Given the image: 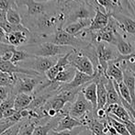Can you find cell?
<instances>
[{
  "mask_svg": "<svg viewBox=\"0 0 135 135\" xmlns=\"http://www.w3.org/2000/svg\"><path fill=\"white\" fill-rule=\"evenodd\" d=\"M22 50L34 56L60 57L73 52L75 49L68 46L56 45L50 41H40L32 37L28 43L22 47Z\"/></svg>",
  "mask_w": 135,
  "mask_h": 135,
  "instance_id": "cell-1",
  "label": "cell"
},
{
  "mask_svg": "<svg viewBox=\"0 0 135 135\" xmlns=\"http://www.w3.org/2000/svg\"><path fill=\"white\" fill-rule=\"evenodd\" d=\"M59 57H41L30 55V57L24 62L18 64V66L36 72L39 75L46 73L49 69L54 66L58 62Z\"/></svg>",
  "mask_w": 135,
  "mask_h": 135,
  "instance_id": "cell-2",
  "label": "cell"
},
{
  "mask_svg": "<svg viewBox=\"0 0 135 135\" xmlns=\"http://www.w3.org/2000/svg\"><path fill=\"white\" fill-rule=\"evenodd\" d=\"M44 80L41 76H30L27 75H18L17 81L12 87V93L18 94H34L33 91L38 85L43 83Z\"/></svg>",
  "mask_w": 135,
  "mask_h": 135,
  "instance_id": "cell-3",
  "label": "cell"
},
{
  "mask_svg": "<svg viewBox=\"0 0 135 135\" xmlns=\"http://www.w3.org/2000/svg\"><path fill=\"white\" fill-rule=\"evenodd\" d=\"M69 62L70 65L75 67L77 71L88 75H96V70L92 61L80 51H75V49L71 52L69 56Z\"/></svg>",
  "mask_w": 135,
  "mask_h": 135,
  "instance_id": "cell-4",
  "label": "cell"
},
{
  "mask_svg": "<svg viewBox=\"0 0 135 135\" xmlns=\"http://www.w3.org/2000/svg\"><path fill=\"white\" fill-rule=\"evenodd\" d=\"M50 42L54 43L56 45H60V46H68L72 47V48H85V42L76 38L75 36L71 35L68 32H66L64 28H58L57 30L54 32V35H52L50 39Z\"/></svg>",
  "mask_w": 135,
  "mask_h": 135,
  "instance_id": "cell-5",
  "label": "cell"
},
{
  "mask_svg": "<svg viewBox=\"0 0 135 135\" xmlns=\"http://www.w3.org/2000/svg\"><path fill=\"white\" fill-rule=\"evenodd\" d=\"M93 106L85 99V96L82 93V91L78 93L75 100L70 105L69 108V115L75 119H79L81 117H83L85 114L88 112L94 111Z\"/></svg>",
  "mask_w": 135,
  "mask_h": 135,
  "instance_id": "cell-6",
  "label": "cell"
},
{
  "mask_svg": "<svg viewBox=\"0 0 135 135\" xmlns=\"http://www.w3.org/2000/svg\"><path fill=\"white\" fill-rule=\"evenodd\" d=\"M96 51H97V56H98V66L101 67L103 72L106 74L108 62L117 59L119 55L116 54L115 52L104 42H98Z\"/></svg>",
  "mask_w": 135,
  "mask_h": 135,
  "instance_id": "cell-7",
  "label": "cell"
},
{
  "mask_svg": "<svg viewBox=\"0 0 135 135\" xmlns=\"http://www.w3.org/2000/svg\"><path fill=\"white\" fill-rule=\"evenodd\" d=\"M96 75H88L79 72L76 70V73L74 77V79L70 83L67 84H61L59 91L62 90H70V89H76V88H82V86L86 85L87 83H91L92 81L95 80Z\"/></svg>",
  "mask_w": 135,
  "mask_h": 135,
  "instance_id": "cell-8",
  "label": "cell"
},
{
  "mask_svg": "<svg viewBox=\"0 0 135 135\" xmlns=\"http://www.w3.org/2000/svg\"><path fill=\"white\" fill-rule=\"evenodd\" d=\"M71 52L64 55V56H60L58 59V62H56L54 66H52L51 69H49L48 71L45 73V77L47 78V80L54 82L56 78V76L59 75L60 72H62V70H64L68 65H70L69 62V56L71 54Z\"/></svg>",
  "mask_w": 135,
  "mask_h": 135,
  "instance_id": "cell-9",
  "label": "cell"
},
{
  "mask_svg": "<svg viewBox=\"0 0 135 135\" xmlns=\"http://www.w3.org/2000/svg\"><path fill=\"white\" fill-rule=\"evenodd\" d=\"M108 22H109V16L105 11H101L99 8H98L96 11V15L92 20L90 27L88 28L92 31L101 30L107 27L108 25Z\"/></svg>",
  "mask_w": 135,
  "mask_h": 135,
  "instance_id": "cell-10",
  "label": "cell"
},
{
  "mask_svg": "<svg viewBox=\"0 0 135 135\" xmlns=\"http://www.w3.org/2000/svg\"><path fill=\"white\" fill-rule=\"evenodd\" d=\"M84 126L81 123V121L77 119L71 117L68 114L64 117L61 118V119L59 120L58 125L55 128V132H64V131H72L74 129L77 128V127Z\"/></svg>",
  "mask_w": 135,
  "mask_h": 135,
  "instance_id": "cell-11",
  "label": "cell"
},
{
  "mask_svg": "<svg viewBox=\"0 0 135 135\" xmlns=\"http://www.w3.org/2000/svg\"><path fill=\"white\" fill-rule=\"evenodd\" d=\"M96 79V78H95ZM82 93L85 96V99L93 106L95 110L98 108V89H97V82L92 81L86 86L82 88Z\"/></svg>",
  "mask_w": 135,
  "mask_h": 135,
  "instance_id": "cell-12",
  "label": "cell"
},
{
  "mask_svg": "<svg viewBox=\"0 0 135 135\" xmlns=\"http://www.w3.org/2000/svg\"><path fill=\"white\" fill-rule=\"evenodd\" d=\"M105 86L106 89H107V96H108L107 107L109 105H112V104H118V105L122 106V103H121V100H120V96H119V92L116 89L112 79L108 78V77L106 79Z\"/></svg>",
  "mask_w": 135,
  "mask_h": 135,
  "instance_id": "cell-13",
  "label": "cell"
},
{
  "mask_svg": "<svg viewBox=\"0 0 135 135\" xmlns=\"http://www.w3.org/2000/svg\"><path fill=\"white\" fill-rule=\"evenodd\" d=\"M91 22H92L91 18H81V20H77L76 21L68 24L64 30L71 35L75 36L83 30L90 27Z\"/></svg>",
  "mask_w": 135,
  "mask_h": 135,
  "instance_id": "cell-14",
  "label": "cell"
},
{
  "mask_svg": "<svg viewBox=\"0 0 135 135\" xmlns=\"http://www.w3.org/2000/svg\"><path fill=\"white\" fill-rule=\"evenodd\" d=\"M43 119H24L21 121V127H20V133L18 135H33L34 130L38 125L42 124L41 121Z\"/></svg>",
  "mask_w": 135,
  "mask_h": 135,
  "instance_id": "cell-15",
  "label": "cell"
},
{
  "mask_svg": "<svg viewBox=\"0 0 135 135\" xmlns=\"http://www.w3.org/2000/svg\"><path fill=\"white\" fill-rule=\"evenodd\" d=\"M35 95L34 94H18L15 98V105L14 108L17 111H21V110L27 109L28 106L33 100Z\"/></svg>",
  "mask_w": 135,
  "mask_h": 135,
  "instance_id": "cell-16",
  "label": "cell"
},
{
  "mask_svg": "<svg viewBox=\"0 0 135 135\" xmlns=\"http://www.w3.org/2000/svg\"><path fill=\"white\" fill-rule=\"evenodd\" d=\"M106 75L108 78L116 81L118 84L123 82V70L119 65H117V64L112 62H108Z\"/></svg>",
  "mask_w": 135,
  "mask_h": 135,
  "instance_id": "cell-17",
  "label": "cell"
},
{
  "mask_svg": "<svg viewBox=\"0 0 135 135\" xmlns=\"http://www.w3.org/2000/svg\"><path fill=\"white\" fill-rule=\"evenodd\" d=\"M115 45L117 47L118 52H119V54L122 55V56H128V55H131L132 52H134L135 50H133L132 44L130 42H128L127 41H125L122 37L119 35L117 33V36H116V41H115Z\"/></svg>",
  "mask_w": 135,
  "mask_h": 135,
  "instance_id": "cell-18",
  "label": "cell"
},
{
  "mask_svg": "<svg viewBox=\"0 0 135 135\" xmlns=\"http://www.w3.org/2000/svg\"><path fill=\"white\" fill-rule=\"evenodd\" d=\"M76 73V69L72 65H68L64 70L59 73L54 82H57L60 84H67L70 83L74 79Z\"/></svg>",
  "mask_w": 135,
  "mask_h": 135,
  "instance_id": "cell-19",
  "label": "cell"
},
{
  "mask_svg": "<svg viewBox=\"0 0 135 135\" xmlns=\"http://www.w3.org/2000/svg\"><path fill=\"white\" fill-rule=\"evenodd\" d=\"M114 18L117 20V21L119 23V25L122 27L123 30L129 34H135V21L132 18L124 16V15L116 14L114 15Z\"/></svg>",
  "mask_w": 135,
  "mask_h": 135,
  "instance_id": "cell-20",
  "label": "cell"
},
{
  "mask_svg": "<svg viewBox=\"0 0 135 135\" xmlns=\"http://www.w3.org/2000/svg\"><path fill=\"white\" fill-rule=\"evenodd\" d=\"M18 75H9L0 71V86L13 87L17 81Z\"/></svg>",
  "mask_w": 135,
  "mask_h": 135,
  "instance_id": "cell-21",
  "label": "cell"
},
{
  "mask_svg": "<svg viewBox=\"0 0 135 135\" xmlns=\"http://www.w3.org/2000/svg\"><path fill=\"white\" fill-rule=\"evenodd\" d=\"M7 21L12 25H21L22 18L15 8H10L7 11Z\"/></svg>",
  "mask_w": 135,
  "mask_h": 135,
  "instance_id": "cell-22",
  "label": "cell"
},
{
  "mask_svg": "<svg viewBox=\"0 0 135 135\" xmlns=\"http://www.w3.org/2000/svg\"><path fill=\"white\" fill-rule=\"evenodd\" d=\"M108 121L115 128V130L117 131L119 135H131L129 133L126 126H125L121 121L117 120V119H115L114 118L110 117V116H108Z\"/></svg>",
  "mask_w": 135,
  "mask_h": 135,
  "instance_id": "cell-23",
  "label": "cell"
},
{
  "mask_svg": "<svg viewBox=\"0 0 135 135\" xmlns=\"http://www.w3.org/2000/svg\"><path fill=\"white\" fill-rule=\"evenodd\" d=\"M30 57V54H28L26 51L24 50H16L15 49L14 52H13V56L12 58H11V61L10 62H12V64H17L18 65V64H20V62H24V61H26L27 59H28Z\"/></svg>",
  "mask_w": 135,
  "mask_h": 135,
  "instance_id": "cell-24",
  "label": "cell"
},
{
  "mask_svg": "<svg viewBox=\"0 0 135 135\" xmlns=\"http://www.w3.org/2000/svg\"><path fill=\"white\" fill-rule=\"evenodd\" d=\"M15 98H16V95H14L13 93H11L8 96V98L6 100H4L2 102V104L0 105V111L4 112L7 109H10V108H14L15 105Z\"/></svg>",
  "mask_w": 135,
  "mask_h": 135,
  "instance_id": "cell-25",
  "label": "cell"
},
{
  "mask_svg": "<svg viewBox=\"0 0 135 135\" xmlns=\"http://www.w3.org/2000/svg\"><path fill=\"white\" fill-rule=\"evenodd\" d=\"M87 129L85 126H80L77 128L74 129L72 131H64V132H55V131H52L49 133V135H79L82 132Z\"/></svg>",
  "mask_w": 135,
  "mask_h": 135,
  "instance_id": "cell-26",
  "label": "cell"
},
{
  "mask_svg": "<svg viewBox=\"0 0 135 135\" xmlns=\"http://www.w3.org/2000/svg\"><path fill=\"white\" fill-rule=\"evenodd\" d=\"M96 1L98 2V4L100 7H102L105 9V12L107 13V11L111 10L114 6H116L117 0H96Z\"/></svg>",
  "mask_w": 135,
  "mask_h": 135,
  "instance_id": "cell-27",
  "label": "cell"
},
{
  "mask_svg": "<svg viewBox=\"0 0 135 135\" xmlns=\"http://www.w3.org/2000/svg\"><path fill=\"white\" fill-rule=\"evenodd\" d=\"M12 93V87L10 86H0V105L4 100L8 98L9 95Z\"/></svg>",
  "mask_w": 135,
  "mask_h": 135,
  "instance_id": "cell-28",
  "label": "cell"
},
{
  "mask_svg": "<svg viewBox=\"0 0 135 135\" xmlns=\"http://www.w3.org/2000/svg\"><path fill=\"white\" fill-rule=\"evenodd\" d=\"M20 127H21V121L18 122V123H17V124L13 125L12 127L8 128L7 130H6L1 135H18V133H20Z\"/></svg>",
  "mask_w": 135,
  "mask_h": 135,
  "instance_id": "cell-29",
  "label": "cell"
},
{
  "mask_svg": "<svg viewBox=\"0 0 135 135\" xmlns=\"http://www.w3.org/2000/svg\"><path fill=\"white\" fill-rule=\"evenodd\" d=\"M13 5L16 6V3L11 0H0V8L5 11H7L10 8H14Z\"/></svg>",
  "mask_w": 135,
  "mask_h": 135,
  "instance_id": "cell-30",
  "label": "cell"
},
{
  "mask_svg": "<svg viewBox=\"0 0 135 135\" xmlns=\"http://www.w3.org/2000/svg\"><path fill=\"white\" fill-rule=\"evenodd\" d=\"M126 126L129 133L131 135H135V120H128V121H121Z\"/></svg>",
  "mask_w": 135,
  "mask_h": 135,
  "instance_id": "cell-31",
  "label": "cell"
},
{
  "mask_svg": "<svg viewBox=\"0 0 135 135\" xmlns=\"http://www.w3.org/2000/svg\"><path fill=\"white\" fill-rule=\"evenodd\" d=\"M0 43H7V44H8V42H7V33L4 31V30L1 27H0Z\"/></svg>",
  "mask_w": 135,
  "mask_h": 135,
  "instance_id": "cell-32",
  "label": "cell"
},
{
  "mask_svg": "<svg viewBox=\"0 0 135 135\" xmlns=\"http://www.w3.org/2000/svg\"><path fill=\"white\" fill-rule=\"evenodd\" d=\"M17 112V110L15 108H10V109H7L6 110L5 112L3 113V116H4V119H8V118L12 117L15 113Z\"/></svg>",
  "mask_w": 135,
  "mask_h": 135,
  "instance_id": "cell-33",
  "label": "cell"
},
{
  "mask_svg": "<svg viewBox=\"0 0 135 135\" xmlns=\"http://www.w3.org/2000/svg\"><path fill=\"white\" fill-rule=\"evenodd\" d=\"M7 21V11L0 8V25Z\"/></svg>",
  "mask_w": 135,
  "mask_h": 135,
  "instance_id": "cell-34",
  "label": "cell"
},
{
  "mask_svg": "<svg viewBox=\"0 0 135 135\" xmlns=\"http://www.w3.org/2000/svg\"><path fill=\"white\" fill-rule=\"evenodd\" d=\"M4 119V116H3V112L0 111V121H2Z\"/></svg>",
  "mask_w": 135,
  "mask_h": 135,
  "instance_id": "cell-35",
  "label": "cell"
},
{
  "mask_svg": "<svg viewBox=\"0 0 135 135\" xmlns=\"http://www.w3.org/2000/svg\"><path fill=\"white\" fill-rule=\"evenodd\" d=\"M50 1V0H38V2H41V3H43V2H47Z\"/></svg>",
  "mask_w": 135,
  "mask_h": 135,
  "instance_id": "cell-36",
  "label": "cell"
},
{
  "mask_svg": "<svg viewBox=\"0 0 135 135\" xmlns=\"http://www.w3.org/2000/svg\"><path fill=\"white\" fill-rule=\"evenodd\" d=\"M124 1L126 2V3H127V4H128V5H129V2H130L131 0H124Z\"/></svg>",
  "mask_w": 135,
  "mask_h": 135,
  "instance_id": "cell-37",
  "label": "cell"
}]
</instances>
